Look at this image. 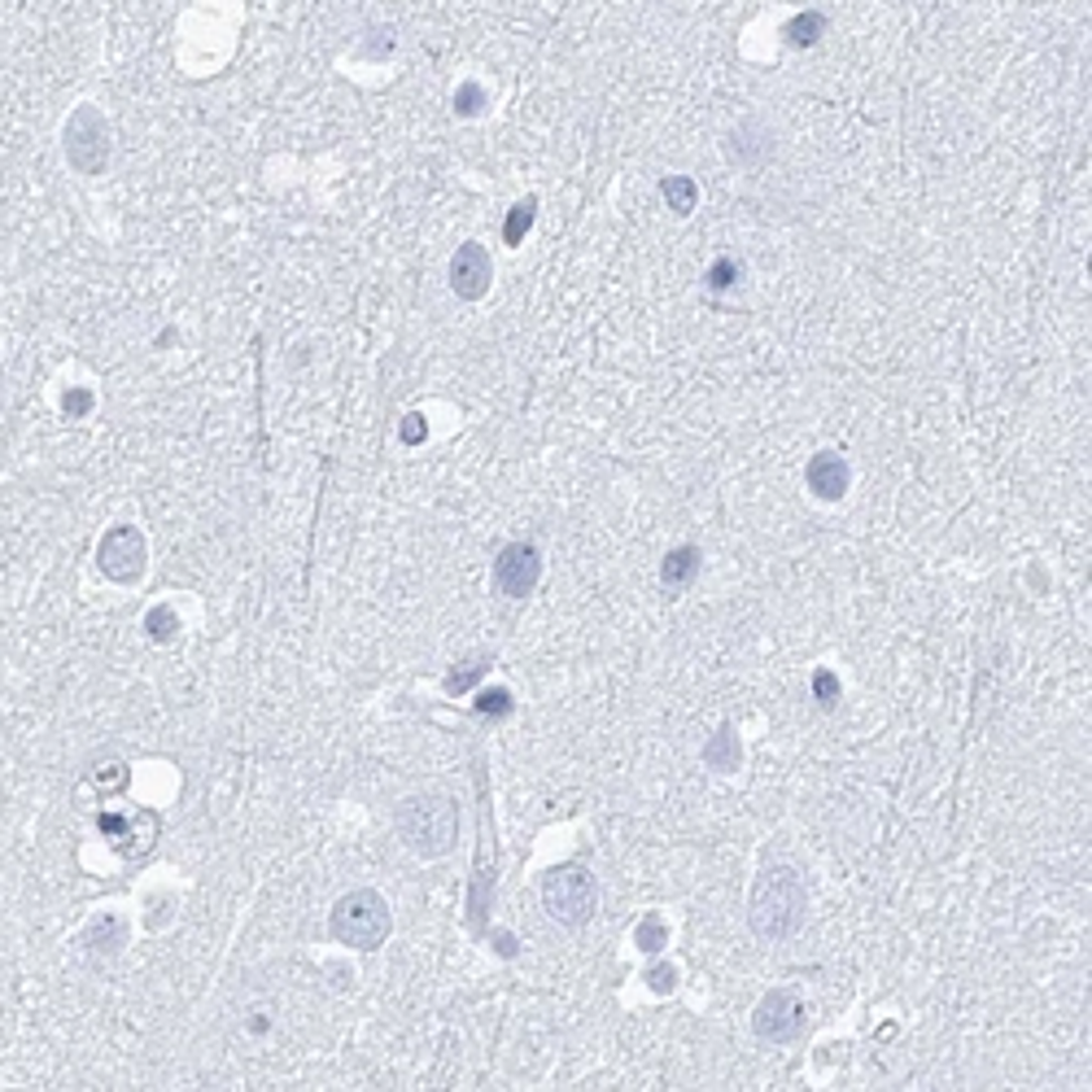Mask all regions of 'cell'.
Here are the masks:
<instances>
[{
	"instance_id": "8",
	"label": "cell",
	"mask_w": 1092,
	"mask_h": 1092,
	"mask_svg": "<svg viewBox=\"0 0 1092 1092\" xmlns=\"http://www.w3.org/2000/svg\"><path fill=\"white\" fill-rule=\"evenodd\" d=\"M537 582H542V556H537L533 542H507L503 551H498V560H494L498 595L524 599V595H533L537 590Z\"/></svg>"
},
{
	"instance_id": "25",
	"label": "cell",
	"mask_w": 1092,
	"mask_h": 1092,
	"mask_svg": "<svg viewBox=\"0 0 1092 1092\" xmlns=\"http://www.w3.org/2000/svg\"><path fill=\"white\" fill-rule=\"evenodd\" d=\"M647 983H651V992H674L678 988V970L669 966V962L664 966H651L647 970Z\"/></svg>"
},
{
	"instance_id": "9",
	"label": "cell",
	"mask_w": 1092,
	"mask_h": 1092,
	"mask_svg": "<svg viewBox=\"0 0 1092 1092\" xmlns=\"http://www.w3.org/2000/svg\"><path fill=\"white\" fill-rule=\"evenodd\" d=\"M490 280H494V262H490V254H485V245H477V241L459 245L455 258H451V288L455 293L464 301H481L485 293H490Z\"/></svg>"
},
{
	"instance_id": "11",
	"label": "cell",
	"mask_w": 1092,
	"mask_h": 1092,
	"mask_svg": "<svg viewBox=\"0 0 1092 1092\" xmlns=\"http://www.w3.org/2000/svg\"><path fill=\"white\" fill-rule=\"evenodd\" d=\"M84 944H88V957H92V962L123 953V944H127V923H123V918H114V914H110V918H97V923L88 927Z\"/></svg>"
},
{
	"instance_id": "20",
	"label": "cell",
	"mask_w": 1092,
	"mask_h": 1092,
	"mask_svg": "<svg viewBox=\"0 0 1092 1092\" xmlns=\"http://www.w3.org/2000/svg\"><path fill=\"white\" fill-rule=\"evenodd\" d=\"M144 629H149V638H153V642H170V638L179 634V616H175V608H166V603H162V608H153L149 616H144Z\"/></svg>"
},
{
	"instance_id": "12",
	"label": "cell",
	"mask_w": 1092,
	"mask_h": 1092,
	"mask_svg": "<svg viewBox=\"0 0 1092 1092\" xmlns=\"http://www.w3.org/2000/svg\"><path fill=\"white\" fill-rule=\"evenodd\" d=\"M700 560H704L700 547H674L664 556V564H660V586L674 590V595L678 590H687L695 582V573H700Z\"/></svg>"
},
{
	"instance_id": "19",
	"label": "cell",
	"mask_w": 1092,
	"mask_h": 1092,
	"mask_svg": "<svg viewBox=\"0 0 1092 1092\" xmlns=\"http://www.w3.org/2000/svg\"><path fill=\"white\" fill-rule=\"evenodd\" d=\"M704 280H708V288H713V293H726V288H734V284L743 280V262H739V258H717L713 267H708Z\"/></svg>"
},
{
	"instance_id": "13",
	"label": "cell",
	"mask_w": 1092,
	"mask_h": 1092,
	"mask_svg": "<svg viewBox=\"0 0 1092 1092\" xmlns=\"http://www.w3.org/2000/svg\"><path fill=\"white\" fill-rule=\"evenodd\" d=\"M739 760H743V747H739V734H734V726H721L713 739L704 743V765L708 769L730 773V769H739Z\"/></svg>"
},
{
	"instance_id": "26",
	"label": "cell",
	"mask_w": 1092,
	"mask_h": 1092,
	"mask_svg": "<svg viewBox=\"0 0 1092 1092\" xmlns=\"http://www.w3.org/2000/svg\"><path fill=\"white\" fill-rule=\"evenodd\" d=\"M424 438H429L424 415H406V424H402V442H406V446H415V442H424Z\"/></svg>"
},
{
	"instance_id": "3",
	"label": "cell",
	"mask_w": 1092,
	"mask_h": 1092,
	"mask_svg": "<svg viewBox=\"0 0 1092 1092\" xmlns=\"http://www.w3.org/2000/svg\"><path fill=\"white\" fill-rule=\"evenodd\" d=\"M328 931H333V940L346 944V949L372 953V949H380V944L389 940L393 914H389V904H385L380 891L359 887V891H346V896L333 904V914H328Z\"/></svg>"
},
{
	"instance_id": "10",
	"label": "cell",
	"mask_w": 1092,
	"mask_h": 1092,
	"mask_svg": "<svg viewBox=\"0 0 1092 1092\" xmlns=\"http://www.w3.org/2000/svg\"><path fill=\"white\" fill-rule=\"evenodd\" d=\"M805 481L822 503H839V498L848 494V485H852V468H848V459L839 451H818L809 459V468H805Z\"/></svg>"
},
{
	"instance_id": "6",
	"label": "cell",
	"mask_w": 1092,
	"mask_h": 1092,
	"mask_svg": "<svg viewBox=\"0 0 1092 1092\" xmlns=\"http://www.w3.org/2000/svg\"><path fill=\"white\" fill-rule=\"evenodd\" d=\"M149 564V547L136 524H114L110 533L97 542V569L118 586H136Z\"/></svg>"
},
{
	"instance_id": "24",
	"label": "cell",
	"mask_w": 1092,
	"mask_h": 1092,
	"mask_svg": "<svg viewBox=\"0 0 1092 1092\" xmlns=\"http://www.w3.org/2000/svg\"><path fill=\"white\" fill-rule=\"evenodd\" d=\"M481 101H485V92H481L477 84H464V88L455 92V110L464 114V118H472V114H477V110H481Z\"/></svg>"
},
{
	"instance_id": "17",
	"label": "cell",
	"mask_w": 1092,
	"mask_h": 1092,
	"mask_svg": "<svg viewBox=\"0 0 1092 1092\" xmlns=\"http://www.w3.org/2000/svg\"><path fill=\"white\" fill-rule=\"evenodd\" d=\"M490 664H494L490 655H468V660L459 664L451 678H446V691H451V695H468L472 687H477V678H481V674H485V669H490Z\"/></svg>"
},
{
	"instance_id": "15",
	"label": "cell",
	"mask_w": 1092,
	"mask_h": 1092,
	"mask_svg": "<svg viewBox=\"0 0 1092 1092\" xmlns=\"http://www.w3.org/2000/svg\"><path fill=\"white\" fill-rule=\"evenodd\" d=\"M826 31V18L818 9H809V13H796L792 22H786V44H796V48H809V44H818Z\"/></svg>"
},
{
	"instance_id": "1",
	"label": "cell",
	"mask_w": 1092,
	"mask_h": 1092,
	"mask_svg": "<svg viewBox=\"0 0 1092 1092\" xmlns=\"http://www.w3.org/2000/svg\"><path fill=\"white\" fill-rule=\"evenodd\" d=\"M805 883L792 865H773L756 878L752 900H747V923H752L756 940H786L796 936V927L805 923Z\"/></svg>"
},
{
	"instance_id": "14",
	"label": "cell",
	"mask_w": 1092,
	"mask_h": 1092,
	"mask_svg": "<svg viewBox=\"0 0 1092 1092\" xmlns=\"http://www.w3.org/2000/svg\"><path fill=\"white\" fill-rule=\"evenodd\" d=\"M660 193H664V202H669V210H674V215H691L695 202H700V189H695V179H691V175H664Z\"/></svg>"
},
{
	"instance_id": "16",
	"label": "cell",
	"mask_w": 1092,
	"mask_h": 1092,
	"mask_svg": "<svg viewBox=\"0 0 1092 1092\" xmlns=\"http://www.w3.org/2000/svg\"><path fill=\"white\" fill-rule=\"evenodd\" d=\"M533 219H537V197H524L520 206H511V215H507V228H503V241H507V245H520L524 236H529Z\"/></svg>"
},
{
	"instance_id": "5",
	"label": "cell",
	"mask_w": 1092,
	"mask_h": 1092,
	"mask_svg": "<svg viewBox=\"0 0 1092 1092\" xmlns=\"http://www.w3.org/2000/svg\"><path fill=\"white\" fill-rule=\"evenodd\" d=\"M66 157L79 175H97L110 162V127L97 105H79L66 123Z\"/></svg>"
},
{
	"instance_id": "23",
	"label": "cell",
	"mask_w": 1092,
	"mask_h": 1092,
	"mask_svg": "<svg viewBox=\"0 0 1092 1092\" xmlns=\"http://www.w3.org/2000/svg\"><path fill=\"white\" fill-rule=\"evenodd\" d=\"M813 695H818V700L831 708L835 700H839V678L831 674V669H818V674H813Z\"/></svg>"
},
{
	"instance_id": "7",
	"label": "cell",
	"mask_w": 1092,
	"mask_h": 1092,
	"mask_svg": "<svg viewBox=\"0 0 1092 1092\" xmlns=\"http://www.w3.org/2000/svg\"><path fill=\"white\" fill-rule=\"evenodd\" d=\"M809 1027V1009L805 1001H800L796 992H782V988H773L765 992L756 1001V1014H752V1032L760 1036L765 1045H792L800 1041Z\"/></svg>"
},
{
	"instance_id": "28",
	"label": "cell",
	"mask_w": 1092,
	"mask_h": 1092,
	"mask_svg": "<svg viewBox=\"0 0 1092 1092\" xmlns=\"http://www.w3.org/2000/svg\"><path fill=\"white\" fill-rule=\"evenodd\" d=\"M494 940H498V953H503V957H511V953H516V944H511V936H507V931H498Z\"/></svg>"
},
{
	"instance_id": "4",
	"label": "cell",
	"mask_w": 1092,
	"mask_h": 1092,
	"mask_svg": "<svg viewBox=\"0 0 1092 1092\" xmlns=\"http://www.w3.org/2000/svg\"><path fill=\"white\" fill-rule=\"evenodd\" d=\"M595 904H599V887L586 865H556L542 878V909L560 927H586L595 918Z\"/></svg>"
},
{
	"instance_id": "21",
	"label": "cell",
	"mask_w": 1092,
	"mask_h": 1092,
	"mask_svg": "<svg viewBox=\"0 0 1092 1092\" xmlns=\"http://www.w3.org/2000/svg\"><path fill=\"white\" fill-rule=\"evenodd\" d=\"M92 782H97L101 792H123L127 786V765L123 760H101V765L92 769Z\"/></svg>"
},
{
	"instance_id": "27",
	"label": "cell",
	"mask_w": 1092,
	"mask_h": 1092,
	"mask_svg": "<svg viewBox=\"0 0 1092 1092\" xmlns=\"http://www.w3.org/2000/svg\"><path fill=\"white\" fill-rule=\"evenodd\" d=\"M92 406V393L88 389H75V393H66V415H84Z\"/></svg>"
},
{
	"instance_id": "22",
	"label": "cell",
	"mask_w": 1092,
	"mask_h": 1092,
	"mask_svg": "<svg viewBox=\"0 0 1092 1092\" xmlns=\"http://www.w3.org/2000/svg\"><path fill=\"white\" fill-rule=\"evenodd\" d=\"M477 713H481V717H507V713H511V691H503V687L481 691V695H477Z\"/></svg>"
},
{
	"instance_id": "18",
	"label": "cell",
	"mask_w": 1092,
	"mask_h": 1092,
	"mask_svg": "<svg viewBox=\"0 0 1092 1092\" xmlns=\"http://www.w3.org/2000/svg\"><path fill=\"white\" fill-rule=\"evenodd\" d=\"M634 944L642 953H660L664 944H669V927H664V918H642V923L634 927Z\"/></svg>"
},
{
	"instance_id": "2",
	"label": "cell",
	"mask_w": 1092,
	"mask_h": 1092,
	"mask_svg": "<svg viewBox=\"0 0 1092 1092\" xmlns=\"http://www.w3.org/2000/svg\"><path fill=\"white\" fill-rule=\"evenodd\" d=\"M393 826H398V839L406 844V852L415 857H446L459 839V809L455 800H446L438 792H419V796H406L398 813H393Z\"/></svg>"
}]
</instances>
